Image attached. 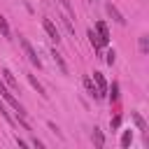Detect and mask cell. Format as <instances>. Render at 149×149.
I'll use <instances>...</instances> for the list:
<instances>
[{
	"label": "cell",
	"instance_id": "obj_1",
	"mask_svg": "<svg viewBox=\"0 0 149 149\" xmlns=\"http://www.w3.org/2000/svg\"><path fill=\"white\" fill-rule=\"evenodd\" d=\"M0 95H2V98H5V102H7V105L14 109V112H16V116H23V119H26V109H23V105H21V102L14 98V93H12V91L5 86V81H0Z\"/></svg>",
	"mask_w": 149,
	"mask_h": 149
},
{
	"label": "cell",
	"instance_id": "obj_2",
	"mask_svg": "<svg viewBox=\"0 0 149 149\" xmlns=\"http://www.w3.org/2000/svg\"><path fill=\"white\" fill-rule=\"evenodd\" d=\"M19 42H21V47H23V51H26V56H28V61L40 70L42 68V61H40V56H37V51L33 49V44L28 42V37H23V35H19Z\"/></svg>",
	"mask_w": 149,
	"mask_h": 149
},
{
	"label": "cell",
	"instance_id": "obj_3",
	"mask_svg": "<svg viewBox=\"0 0 149 149\" xmlns=\"http://www.w3.org/2000/svg\"><path fill=\"white\" fill-rule=\"evenodd\" d=\"M42 28H44V33L49 35V40H51V42H56V44L61 42V33H58V28L54 26V21H51V19H42Z\"/></svg>",
	"mask_w": 149,
	"mask_h": 149
},
{
	"label": "cell",
	"instance_id": "obj_4",
	"mask_svg": "<svg viewBox=\"0 0 149 149\" xmlns=\"http://www.w3.org/2000/svg\"><path fill=\"white\" fill-rule=\"evenodd\" d=\"M105 9H107V14L112 16V21H116L119 26H126V19H123V14H121V12H119V9H116L112 2H107V5H105Z\"/></svg>",
	"mask_w": 149,
	"mask_h": 149
},
{
	"label": "cell",
	"instance_id": "obj_5",
	"mask_svg": "<svg viewBox=\"0 0 149 149\" xmlns=\"http://www.w3.org/2000/svg\"><path fill=\"white\" fill-rule=\"evenodd\" d=\"M2 81H5L12 91H19V81H16V77L12 74V70H9V68H2Z\"/></svg>",
	"mask_w": 149,
	"mask_h": 149
},
{
	"label": "cell",
	"instance_id": "obj_6",
	"mask_svg": "<svg viewBox=\"0 0 149 149\" xmlns=\"http://www.w3.org/2000/svg\"><path fill=\"white\" fill-rule=\"evenodd\" d=\"M84 86H86V91H88V95H91L93 100H102V95H100V91H98V86L93 84V79H91L88 74L84 77Z\"/></svg>",
	"mask_w": 149,
	"mask_h": 149
},
{
	"label": "cell",
	"instance_id": "obj_7",
	"mask_svg": "<svg viewBox=\"0 0 149 149\" xmlns=\"http://www.w3.org/2000/svg\"><path fill=\"white\" fill-rule=\"evenodd\" d=\"M95 30H98V35H100V40H102V47L109 44V30H107L105 21H98V23H95Z\"/></svg>",
	"mask_w": 149,
	"mask_h": 149
},
{
	"label": "cell",
	"instance_id": "obj_8",
	"mask_svg": "<svg viewBox=\"0 0 149 149\" xmlns=\"http://www.w3.org/2000/svg\"><path fill=\"white\" fill-rule=\"evenodd\" d=\"M93 81H95V86H98V91H100V95L105 98V93H107V81H105V77H102V72H93Z\"/></svg>",
	"mask_w": 149,
	"mask_h": 149
},
{
	"label": "cell",
	"instance_id": "obj_9",
	"mask_svg": "<svg viewBox=\"0 0 149 149\" xmlns=\"http://www.w3.org/2000/svg\"><path fill=\"white\" fill-rule=\"evenodd\" d=\"M88 42H91V47H93L95 51H100V49H102V40H100V35H98L93 28H88Z\"/></svg>",
	"mask_w": 149,
	"mask_h": 149
},
{
	"label": "cell",
	"instance_id": "obj_10",
	"mask_svg": "<svg viewBox=\"0 0 149 149\" xmlns=\"http://www.w3.org/2000/svg\"><path fill=\"white\" fill-rule=\"evenodd\" d=\"M26 77H28V81H30V86H33V88H35V91H37V93H40L42 98H47V93H44V86H42V84H40L37 79H35V74H26Z\"/></svg>",
	"mask_w": 149,
	"mask_h": 149
},
{
	"label": "cell",
	"instance_id": "obj_11",
	"mask_svg": "<svg viewBox=\"0 0 149 149\" xmlns=\"http://www.w3.org/2000/svg\"><path fill=\"white\" fill-rule=\"evenodd\" d=\"M93 144H95V149H102V144H105V137H102L100 128H93Z\"/></svg>",
	"mask_w": 149,
	"mask_h": 149
},
{
	"label": "cell",
	"instance_id": "obj_12",
	"mask_svg": "<svg viewBox=\"0 0 149 149\" xmlns=\"http://www.w3.org/2000/svg\"><path fill=\"white\" fill-rule=\"evenodd\" d=\"M51 56H54V61H56V65L61 68V72H68V65H65V61H63V56H61V54H58L56 49L51 51Z\"/></svg>",
	"mask_w": 149,
	"mask_h": 149
},
{
	"label": "cell",
	"instance_id": "obj_13",
	"mask_svg": "<svg viewBox=\"0 0 149 149\" xmlns=\"http://www.w3.org/2000/svg\"><path fill=\"white\" fill-rule=\"evenodd\" d=\"M130 142H133V133H130V130H126V133L121 135V147H123V149H128V147H130Z\"/></svg>",
	"mask_w": 149,
	"mask_h": 149
},
{
	"label": "cell",
	"instance_id": "obj_14",
	"mask_svg": "<svg viewBox=\"0 0 149 149\" xmlns=\"http://www.w3.org/2000/svg\"><path fill=\"white\" fill-rule=\"evenodd\" d=\"M58 19H61V23H63V26L68 28V33H70V35H74V26H72L70 16H58Z\"/></svg>",
	"mask_w": 149,
	"mask_h": 149
},
{
	"label": "cell",
	"instance_id": "obj_15",
	"mask_svg": "<svg viewBox=\"0 0 149 149\" xmlns=\"http://www.w3.org/2000/svg\"><path fill=\"white\" fill-rule=\"evenodd\" d=\"M149 51V35H142L140 37V54H147Z\"/></svg>",
	"mask_w": 149,
	"mask_h": 149
},
{
	"label": "cell",
	"instance_id": "obj_16",
	"mask_svg": "<svg viewBox=\"0 0 149 149\" xmlns=\"http://www.w3.org/2000/svg\"><path fill=\"white\" fill-rule=\"evenodd\" d=\"M0 30H2V37H9V35H12V33H9V23H7L5 16H0Z\"/></svg>",
	"mask_w": 149,
	"mask_h": 149
},
{
	"label": "cell",
	"instance_id": "obj_17",
	"mask_svg": "<svg viewBox=\"0 0 149 149\" xmlns=\"http://www.w3.org/2000/svg\"><path fill=\"white\" fill-rule=\"evenodd\" d=\"M133 119H135V123H137V128H140V130H147V123H144V119H142L137 112L133 114Z\"/></svg>",
	"mask_w": 149,
	"mask_h": 149
},
{
	"label": "cell",
	"instance_id": "obj_18",
	"mask_svg": "<svg viewBox=\"0 0 149 149\" xmlns=\"http://www.w3.org/2000/svg\"><path fill=\"white\" fill-rule=\"evenodd\" d=\"M0 114L5 116V121H7V123H14V119H12V114H9L7 109H5V105H2V100H0Z\"/></svg>",
	"mask_w": 149,
	"mask_h": 149
},
{
	"label": "cell",
	"instance_id": "obj_19",
	"mask_svg": "<svg viewBox=\"0 0 149 149\" xmlns=\"http://www.w3.org/2000/svg\"><path fill=\"white\" fill-rule=\"evenodd\" d=\"M105 61H107V65H114V61H116V54H114V49H109V51L105 54Z\"/></svg>",
	"mask_w": 149,
	"mask_h": 149
},
{
	"label": "cell",
	"instance_id": "obj_20",
	"mask_svg": "<svg viewBox=\"0 0 149 149\" xmlns=\"http://www.w3.org/2000/svg\"><path fill=\"white\" fill-rule=\"evenodd\" d=\"M109 98H112V102H116V100H119V84H116V81L112 84V95H109Z\"/></svg>",
	"mask_w": 149,
	"mask_h": 149
},
{
	"label": "cell",
	"instance_id": "obj_21",
	"mask_svg": "<svg viewBox=\"0 0 149 149\" xmlns=\"http://www.w3.org/2000/svg\"><path fill=\"white\" fill-rule=\"evenodd\" d=\"M58 2H61V5H63V7H65V12H68V14H70V16H74V9H72V7H70V0H58Z\"/></svg>",
	"mask_w": 149,
	"mask_h": 149
},
{
	"label": "cell",
	"instance_id": "obj_22",
	"mask_svg": "<svg viewBox=\"0 0 149 149\" xmlns=\"http://www.w3.org/2000/svg\"><path fill=\"white\" fill-rule=\"evenodd\" d=\"M119 123H121V116H119V114H116V116H114V119H112V128H119Z\"/></svg>",
	"mask_w": 149,
	"mask_h": 149
},
{
	"label": "cell",
	"instance_id": "obj_23",
	"mask_svg": "<svg viewBox=\"0 0 149 149\" xmlns=\"http://www.w3.org/2000/svg\"><path fill=\"white\" fill-rule=\"evenodd\" d=\"M33 147H37V149H42V147H44V142H42V140H37V137H33Z\"/></svg>",
	"mask_w": 149,
	"mask_h": 149
}]
</instances>
